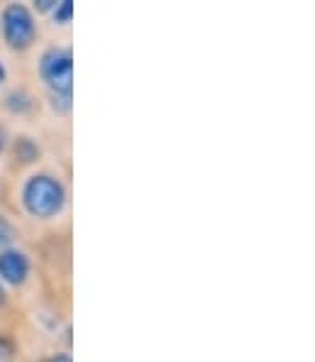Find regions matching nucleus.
<instances>
[{
  "label": "nucleus",
  "instance_id": "6e6552de",
  "mask_svg": "<svg viewBox=\"0 0 315 362\" xmlns=\"http://www.w3.org/2000/svg\"><path fill=\"white\" fill-rule=\"evenodd\" d=\"M49 25L54 30H66L71 28V20H73V0H59L57 8L49 13Z\"/></svg>",
  "mask_w": 315,
  "mask_h": 362
},
{
  "label": "nucleus",
  "instance_id": "ddd939ff",
  "mask_svg": "<svg viewBox=\"0 0 315 362\" xmlns=\"http://www.w3.org/2000/svg\"><path fill=\"white\" fill-rule=\"evenodd\" d=\"M13 291H8V286L3 284V281H0V313H5L10 308V303H13Z\"/></svg>",
  "mask_w": 315,
  "mask_h": 362
},
{
  "label": "nucleus",
  "instance_id": "9d476101",
  "mask_svg": "<svg viewBox=\"0 0 315 362\" xmlns=\"http://www.w3.org/2000/svg\"><path fill=\"white\" fill-rule=\"evenodd\" d=\"M57 3L59 0H35V3H30V8H32V13L42 20V18H49V13L57 8Z\"/></svg>",
  "mask_w": 315,
  "mask_h": 362
},
{
  "label": "nucleus",
  "instance_id": "f8f14e48",
  "mask_svg": "<svg viewBox=\"0 0 315 362\" xmlns=\"http://www.w3.org/2000/svg\"><path fill=\"white\" fill-rule=\"evenodd\" d=\"M8 86H10V66L5 62V57L0 54V95H3V90Z\"/></svg>",
  "mask_w": 315,
  "mask_h": 362
},
{
  "label": "nucleus",
  "instance_id": "423d86ee",
  "mask_svg": "<svg viewBox=\"0 0 315 362\" xmlns=\"http://www.w3.org/2000/svg\"><path fill=\"white\" fill-rule=\"evenodd\" d=\"M0 108L10 118H32L37 113V108H40V98L25 83H18V86L10 83L3 90V95H0Z\"/></svg>",
  "mask_w": 315,
  "mask_h": 362
},
{
  "label": "nucleus",
  "instance_id": "9b49d317",
  "mask_svg": "<svg viewBox=\"0 0 315 362\" xmlns=\"http://www.w3.org/2000/svg\"><path fill=\"white\" fill-rule=\"evenodd\" d=\"M10 140H13V130L5 120H0V159L8 154V147H10Z\"/></svg>",
  "mask_w": 315,
  "mask_h": 362
},
{
  "label": "nucleus",
  "instance_id": "4468645a",
  "mask_svg": "<svg viewBox=\"0 0 315 362\" xmlns=\"http://www.w3.org/2000/svg\"><path fill=\"white\" fill-rule=\"evenodd\" d=\"M42 362H73V358H71V353H69V350H54V353L47 355Z\"/></svg>",
  "mask_w": 315,
  "mask_h": 362
},
{
  "label": "nucleus",
  "instance_id": "f257e3e1",
  "mask_svg": "<svg viewBox=\"0 0 315 362\" xmlns=\"http://www.w3.org/2000/svg\"><path fill=\"white\" fill-rule=\"evenodd\" d=\"M15 204L30 223L37 226H57L69 216L71 191L66 179L49 167H37L23 174L15 191Z\"/></svg>",
  "mask_w": 315,
  "mask_h": 362
},
{
  "label": "nucleus",
  "instance_id": "1a4fd4ad",
  "mask_svg": "<svg viewBox=\"0 0 315 362\" xmlns=\"http://www.w3.org/2000/svg\"><path fill=\"white\" fill-rule=\"evenodd\" d=\"M18 358V340L13 333L0 331V362H15Z\"/></svg>",
  "mask_w": 315,
  "mask_h": 362
},
{
  "label": "nucleus",
  "instance_id": "f03ea898",
  "mask_svg": "<svg viewBox=\"0 0 315 362\" xmlns=\"http://www.w3.org/2000/svg\"><path fill=\"white\" fill-rule=\"evenodd\" d=\"M35 76L44 93V103L52 115L61 120L71 118L73 110V49L66 42H52L37 52Z\"/></svg>",
  "mask_w": 315,
  "mask_h": 362
},
{
  "label": "nucleus",
  "instance_id": "20e7f679",
  "mask_svg": "<svg viewBox=\"0 0 315 362\" xmlns=\"http://www.w3.org/2000/svg\"><path fill=\"white\" fill-rule=\"evenodd\" d=\"M35 276V259L23 245L0 250V281L8 291H23Z\"/></svg>",
  "mask_w": 315,
  "mask_h": 362
},
{
  "label": "nucleus",
  "instance_id": "7ed1b4c3",
  "mask_svg": "<svg viewBox=\"0 0 315 362\" xmlns=\"http://www.w3.org/2000/svg\"><path fill=\"white\" fill-rule=\"evenodd\" d=\"M42 37L40 18L32 13L30 3L0 5V45L15 57H28L37 49Z\"/></svg>",
  "mask_w": 315,
  "mask_h": 362
},
{
  "label": "nucleus",
  "instance_id": "0eeeda50",
  "mask_svg": "<svg viewBox=\"0 0 315 362\" xmlns=\"http://www.w3.org/2000/svg\"><path fill=\"white\" fill-rule=\"evenodd\" d=\"M20 245V228L5 211H0V250Z\"/></svg>",
  "mask_w": 315,
  "mask_h": 362
},
{
  "label": "nucleus",
  "instance_id": "39448f33",
  "mask_svg": "<svg viewBox=\"0 0 315 362\" xmlns=\"http://www.w3.org/2000/svg\"><path fill=\"white\" fill-rule=\"evenodd\" d=\"M5 157L10 159V167L15 172H23L28 174L32 169H37L44 159V147L42 142L37 140L35 135H28V132H13V140H10V147H8V154Z\"/></svg>",
  "mask_w": 315,
  "mask_h": 362
}]
</instances>
